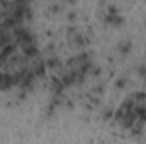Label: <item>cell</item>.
Instances as JSON below:
<instances>
[{
	"label": "cell",
	"mask_w": 146,
	"mask_h": 144,
	"mask_svg": "<svg viewBox=\"0 0 146 144\" xmlns=\"http://www.w3.org/2000/svg\"><path fill=\"white\" fill-rule=\"evenodd\" d=\"M129 48H131V44H129V42H127V44H122V46H121V51H122V53H127V51H129Z\"/></svg>",
	"instance_id": "6da1fadb"
}]
</instances>
